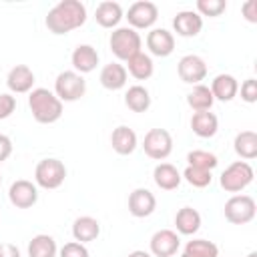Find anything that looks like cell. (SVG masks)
Returning a JSON list of instances; mask_svg holds the SVG:
<instances>
[{"mask_svg":"<svg viewBox=\"0 0 257 257\" xmlns=\"http://www.w3.org/2000/svg\"><path fill=\"white\" fill-rule=\"evenodd\" d=\"M46 28L52 34H68L86 22V8L80 0H60L46 14Z\"/></svg>","mask_w":257,"mask_h":257,"instance_id":"cell-1","label":"cell"},{"mask_svg":"<svg viewBox=\"0 0 257 257\" xmlns=\"http://www.w3.org/2000/svg\"><path fill=\"white\" fill-rule=\"evenodd\" d=\"M32 116L40 124H52L62 116V100L48 88H32L28 94Z\"/></svg>","mask_w":257,"mask_h":257,"instance_id":"cell-2","label":"cell"},{"mask_svg":"<svg viewBox=\"0 0 257 257\" xmlns=\"http://www.w3.org/2000/svg\"><path fill=\"white\" fill-rule=\"evenodd\" d=\"M110 52L118 60H128L137 52H141V36L131 26H118L110 32Z\"/></svg>","mask_w":257,"mask_h":257,"instance_id":"cell-3","label":"cell"},{"mask_svg":"<svg viewBox=\"0 0 257 257\" xmlns=\"http://www.w3.org/2000/svg\"><path fill=\"white\" fill-rule=\"evenodd\" d=\"M253 167L247 161H235L221 173L219 183L227 193H239L253 183Z\"/></svg>","mask_w":257,"mask_h":257,"instance_id":"cell-4","label":"cell"},{"mask_svg":"<svg viewBox=\"0 0 257 257\" xmlns=\"http://www.w3.org/2000/svg\"><path fill=\"white\" fill-rule=\"evenodd\" d=\"M84 92H86V82H84L82 74H78L74 70H64L54 80V94L62 102H74V100L82 98Z\"/></svg>","mask_w":257,"mask_h":257,"instance_id":"cell-5","label":"cell"},{"mask_svg":"<svg viewBox=\"0 0 257 257\" xmlns=\"http://www.w3.org/2000/svg\"><path fill=\"white\" fill-rule=\"evenodd\" d=\"M66 179V167L58 159H42L34 169V181L42 189H58Z\"/></svg>","mask_w":257,"mask_h":257,"instance_id":"cell-6","label":"cell"},{"mask_svg":"<svg viewBox=\"0 0 257 257\" xmlns=\"http://www.w3.org/2000/svg\"><path fill=\"white\" fill-rule=\"evenodd\" d=\"M225 219L233 225H245L249 221H253L255 213H257V205L255 199L249 195H233L227 203H225Z\"/></svg>","mask_w":257,"mask_h":257,"instance_id":"cell-7","label":"cell"},{"mask_svg":"<svg viewBox=\"0 0 257 257\" xmlns=\"http://www.w3.org/2000/svg\"><path fill=\"white\" fill-rule=\"evenodd\" d=\"M143 149H145L147 157H151L155 161H163L173 151V137H171V133L167 128H151L145 135Z\"/></svg>","mask_w":257,"mask_h":257,"instance_id":"cell-8","label":"cell"},{"mask_svg":"<svg viewBox=\"0 0 257 257\" xmlns=\"http://www.w3.org/2000/svg\"><path fill=\"white\" fill-rule=\"evenodd\" d=\"M159 18V8L155 2L149 0H139L135 4H131L128 12H126V20L131 24V28H151Z\"/></svg>","mask_w":257,"mask_h":257,"instance_id":"cell-9","label":"cell"},{"mask_svg":"<svg viewBox=\"0 0 257 257\" xmlns=\"http://www.w3.org/2000/svg\"><path fill=\"white\" fill-rule=\"evenodd\" d=\"M177 72L183 82L201 84V80H205V76H207V64L197 54H185L177 64Z\"/></svg>","mask_w":257,"mask_h":257,"instance_id":"cell-10","label":"cell"},{"mask_svg":"<svg viewBox=\"0 0 257 257\" xmlns=\"http://www.w3.org/2000/svg\"><path fill=\"white\" fill-rule=\"evenodd\" d=\"M8 199L16 209H30L38 201V189L32 181L18 179L8 189Z\"/></svg>","mask_w":257,"mask_h":257,"instance_id":"cell-11","label":"cell"},{"mask_svg":"<svg viewBox=\"0 0 257 257\" xmlns=\"http://www.w3.org/2000/svg\"><path fill=\"white\" fill-rule=\"evenodd\" d=\"M181 247V239L171 229H161L151 237V255L155 257H173Z\"/></svg>","mask_w":257,"mask_h":257,"instance_id":"cell-12","label":"cell"},{"mask_svg":"<svg viewBox=\"0 0 257 257\" xmlns=\"http://www.w3.org/2000/svg\"><path fill=\"white\" fill-rule=\"evenodd\" d=\"M155 209H157V199L149 189L139 187L128 195V211L133 217H137V219L149 217V215H153Z\"/></svg>","mask_w":257,"mask_h":257,"instance_id":"cell-13","label":"cell"},{"mask_svg":"<svg viewBox=\"0 0 257 257\" xmlns=\"http://www.w3.org/2000/svg\"><path fill=\"white\" fill-rule=\"evenodd\" d=\"M147 48L153 56H169L175 50V36L167 28H153L147 34Z\"/></svg>","mask_w":257,"mask_h":257,"instance_id":"cell-14","label":"cell"},{"mask_svg":"<svg viewBox=\"0 0 257 257\" xmlns=\"http://www.w3.org/2000/svg\"><path fill=\"white\" fill-rule=\"evenodd\" d=\"M6 84L12 92L16 94H24L30 92L34 86V72L30 70V66L26 64H16L10 68L8 76H6Z\"/></svg>","mask_w":257,"mask_h":257,"instance_id":"cell-15","label":"cell"},{"mask_svg":"<svg viewBox=\"0 0 257 257\" xmlns=\"http://www.w3.org/2000/svg\"><path fill=\"white\" fill-rule=\"evenodd\" d=\"M173 28L179 36H185V38H191V36H197L203 28V18L193 12V10H181L177 12V16L173 18Z\"/></svg>","mask_w":257,"mask_h":257,"instance_id":"cell-16","label":"cell"},{"mask_svg":"<svg viewBox=\"0 0 257 257\" xmlns=\"http://www.w3.org/2000/svg\"><path fill=\"white\" fill-rule=\"evenodd\" d=\"M72 66L78 74H86V72H92L98 64V52L94 46L90 44H78L74 50H72Z\"/></svg>","mask_w":257,"mask_h":257,"instance_id":"cell-17","label":"cell"},{"mask_svg":"<svg viewBox=\"0 0 257 257\" xmlns=\"http://www.w3.org/2000/svg\"><path fill=\"white\" fill-rule=\"evenodd\" d=\"M211 94L215 100H221V102H229L237 96L239 92V82L233 74H217L211 82Z\"/></svg>","mask_w":257,"mask_h":257,"instance_id":"cell-18","label":"cell"},{"mask_svg":"<svg viewBox=\"0 0 257 257\" xmlns=\"http://www.w3.org/2000/svg\"><path fill=\"white\" fill-rule=\"evenodd\" d=\"M191 128L197 137L201 139H211L217 135L219 131V118L215 112L211 110H201V112H195L191 116Z\"/></svg>","mask_w":257,"mask_h":257,"instance_id":"cell-19","label":"cell"},{"mask_svg":"<svg viewBox=\"0 0 257 257\" xmlns=\"http://www.w3.org/2000/svg\"><path fill=\"white\" fill-rule=\"evenodd\" d=\"M153 179H155V185L163 191H175L179 185H181V173L175 165L171 163H159L153 171Z\"/></svg>","mask_w":257,"mask_h":257,"instance_id":"cell-20","label":"cell"},{"mask_svg":"<svg viewBox=\"0 0 257 257\" xmlns=\"http://www.w3.org/2000/svg\"><path fill=\"white\" fill-rule=\"evenodd\" d=\"M110 145H112L114 153H118V155H131L137 149V133L131 126H126V124H120V126H116L112 131Z\"/></svg>","mask_w":257,"mask_h":257,"instance_id":"cell-21","label":"cell"},{"mask_svg":"<svg viewBox=\"0 0 257 257\" xmlns=\"http://www.w3.org/2000/svg\"><path fill=\"white\" fill-rule=\"evenodd\" d=\"M98 235H100V223L94 217L84 215L72 223V237H74V241H78L82 245L94 241Z\"/></svg>","mask_w":257,"mask_h":257,"instance_id":"cell-22","label":"cell"},{"mask_svg":"<svg viewBox=\"0 0 257 257\" xmlns=\"http://www.w3.org/2000/svg\"><path fill=\"white\" fill-rule=\"evenodd\" d=\"M98 80L106 90H120L126 84V68L118 62L104 64L102 70H100Z\"/></svg>","mask_w":257,"mask_h":257,"instance_id":"cell-23","label":"cell"},{"mask_svg":"<svg viewBox=\"0 0 257 257\" xmlns=\"http://www.w3.org/2000/svg\"><path fill=\"white\" fill-rule=\"evenodd\" d=\"M94 18L96 22L102 26V28H114L120 18H122V8L118 2H112V0H104L96 6V12H94Z\"/></svg>","mask_w":257,"mask_h":257,"instance_id":"cell-24","label":"cell"},{"mask_svg":"<svg viewBox=\"0 0 257 257\" xmlns=\"http://www.w3.org/2000/svg\"><path fill=\"white\" fill-rule=\"evenodd\" d=\"M175 227L181 235H195L201 227V215L193 207H183L175 215Z\"/></svg>","mask_w":257,"mask_h":257,"instance_id":"cell-25","label":"cell"},{"mask_svg":"<svg viewBox=\"0 0 257 257\" xmlns=\"http://www.w3.org/2000/svg\"><path fill=\"white\" fill-rule=\"evenodd\" d=\"M126 70L131 76H135L137 80H147L153 76L155 72V64H153V58L145 52H137L135 56H131L126 60Z\"/></svg>","mask_w":257,"mask_h":257,"instance_id":"cell-26","label":"cell"},{"mask_svg":"<svg viewBox=\"0 0 257 257\" xmlns=\"http://www.w3.org/2000/svg\"><path fill=\"white\" fill-rule=\"evenodd\" d=\"M124 104L133 110V112H145L151 106V94L143 84H135L128 86L126 94H124Z\"/></svg>","mask_w":257,"mask_h":257,"instance_id":"cell-27","label":"cell"},{"mask_svg":"<svg viewBox=\"0 0 257 257\" xmlns=\"http://www.w3.org/2000/svg\"><path fill=\"white\" fill-rule=\"evenodd\" d=\"M233 147H235V153L245 159V161H251L257 157V135L253 131H241L235 141H233Z\"/></svg>","mask_w":257,"mask_h":257,"instance_id":"cell-28","label":"cell"},{"mask_svg":"<svg viewBox=\"0 0 257 257\" xmlns=\"http://www.w3.org/2000/svg\"><path fill=\"white\" fill-rule=\"evenodd\" d=\"M56 241L50 235H34L28 243V257H56Z\"/></svg>","mask_w":257,"mask_h":257,"instance_id":"cell-29","label":"cell"},{"mask_svg":"<svg viewBox=\"0 0 257 257\" xmlns=\"http://www.w3.org/2000/svg\"><path fill=\"white\" fill-rule=\"evenodd\" d=\"M215 98L209 90V86L205 84H197L189 94H187V104L195 110V112H201V110H211Z\"/></svg>","mask_w":257,"mask_h":257,"instance_id":"cell-30","label":"cell"},{"mask_svg":"<svg viewBox=\"0 0 257 257\" xmlns=\"http://www.w3.org/2000/svg\"><path fill=\"white\" fill-rule=\"evenodd\" d=\"M185 253H191L195 257H219V247L207 239H193L187 241Z\"/></svg>","mask_w":257,"mask_h":257,"instance_id":"cell-31","label":"cell"},{"mask_svg":"<svg viewBox=\"0 0 257 257\" xmlns=\"http://www.w3.org/2000/svg\"><path fill=\"white\" fill-rule=\"evenodd\" d=\"M187 161H189V167H197V169H205V171H213L219 165L217 157L209 151H191L187 155Z\"/></svg>","mask_w":257,"mask_h":257,"instance_id":"cell-32","label":"cell"},{"mask_svg":"<svg viewBox=\"0 0 257 257\" xmlns=\"http://www.w3.org/2000/svg\"><path fill=\"white\" fill-rule=\"evenodd\" d=\"M191 187H197V189H203L207 185H211V171H205V169H197V167H187L181 175Z\"/></svg>","mask_w":257,"mask_h":257,"instance_id":"cell-33","label":"cell"},{"mask_svg":"<svg viewBox=\"0 0 257 257\" xmlns=\"http://www.w3.org/2000/svg\"><path fill=\"white\" fill-rule=\"evenodd\" d=\"M227 8V2L225 0H197V14L199 16H209V18H215V16H221Z\"/></svg>","mask_w":257,"mask_h":257,"instance_id":"cell-34","label":"cell"},{"mask_svg":"<svg viewBox=\"0 0 257 257\" xmlns=\"http://www.w3.org/2000/svg\"><path fill=\"white\" fill-rule=\"evenodd\" d=\"M60 257H88V249L78 241H70L60 249Z\"/></svg>","mask_w":257,"mask_h":257,"instance_id":"cell-35","label":"cell"},{"mask_svg":"<svg viewBox=\"0 0 257 257\" xmlns=\"http://www.w3.org/2000/svg\"><path fill=\"white\" fill-rule=\"evenodd\" d=\"M241 98L249 104H253L257 100V80L255 78H247L241 84Z\"/></svg>","mask_w":257,"mask_h":257,"instance_id":"cell-36","label":"cell"},{"mask_svg":"<svg viewBox=\"0 0 257 257\" xmlns=\"http://www.w3.org/2000/svg\"><path fill=\"white\" fill-rule=\"evenodd\" d=\"M14 108H16V98L8 92H2L0 94V120L8 118L14 112Z\"/></svg>","mask_w":257,"mask_h":257,"instance_id":"cell-37","label":"cell"},{"mask_svg":"<svg viewBox=\"0 0 257 257\" xmlns=\"http://www.w3.org/2000/svg\"><path fill=\"white\" fill-rule=\"evenodd\" d=\"M241 12L245 16L247 22H257V0H247L243 6H241Z\"/></svg>","mask_w":257,"mask_h":257,"instance_id":"cell-38","label":"cell"},{"mask_svg":"<svg viewBox=\"0 0 257 257\" xmlns=\"http://www.w3.org/2000/svg\"><path fill=\"white\" fill-rule=\"evenodd\" d=\"M12 155V141L0 133V163H4Z\"/></svg>","mask_w":257,"mask_h":257,"instance_id":"cell-39","label":"cell"},{"mask_svg":"<svg viewBox=\"0 0 257 257\" xmlns=\"http://www.w3.org/2000/svg\"><path fill=\"white\" fill-rule=\"evenodd\" d=\"M0 257H20V249L12 243H0Z\"/></svg>","mask_w":257,"mask_h":257,"instance_id":"cell-40","label":"cell"},{"mask_svg":"<svg viewBox=\"0 0 257 257\" xmlns=\"http://www.w3.org/2000/svg\"><path fill=\"white\" fill-rule=\"evenodd\" d=\"M126 257H153L151 253H147V251H141V249H137V251H131Z\"/></svg>","mask_w":257,"mask_h":257,"instance_id":"cell-41","label":"cell"},{"mask_svg":"<svg viewBox=\"0 0 257 257\" xmlns=\"http://www.w3.org/2000/svg\"><path fill=\"white\" fill-rule=\"evenodd\" d=\"M247 257H257V251H251V253H249Z\"/></svg>","mask_w":257,"mask_h":257,"instance_id":"cell-42","label":"cell"},{"mask_svg":"<svg viewBox=\"0 0 257 257\" xmlns=\"http://www.w3.org/2000/svg\"><path fill=\"white\" fill-rule=\"evenodd\" d=\"M181 257H195V255H191V253H185V251H183V255H181Z\"/></svg>","mask_w":257,"mask_h":257,"instance_id":"cell-43","label":"cell"},{"mask_svg":"<svg viewBox=\"0 0 257 257\" xmlns=\"http://www.w3.org/2000/svg\"><path fill=\"white\" fill-rule=\"evenodd\" d=\"M0 183H2V175H0Z\"/></svg>","mask_w":257,"mask_h":257,"instance_id":"cell-44","label":"cell"}]
</instances>
